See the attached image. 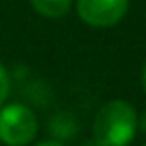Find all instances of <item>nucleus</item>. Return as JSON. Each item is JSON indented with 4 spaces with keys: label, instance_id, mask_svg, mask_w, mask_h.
<instances>
[{
    "label": "nucleus",
    "instance_id": "nucleus-1",
    "mask_svg": "<svg viewBox=\"0 0 146 146\" xmlns=\"http://www.w3.org/2000/svg\"><path fill=\"white\" fill-rule=\"evenodd\" d=\"M138 130V114L126 100L106 102L94 116L92 134L98 146H128Z\"/></svg>",
    "mask_w": 146,
    "mask_h": 146
},
{
    "label": "nucleus",
    "instance_id": "nucleus-8",
    "mask_svg": "<svg viewBox=\"0 0 146 146\" xmlns=\"http://www.w3.org/2000/svg\"><path fill=\"white\" fill-rule=\"evenodd\" d=\"M140 80H142V90H144V94H146V62H144V68H142V76H140Z\"/></svg>",
    "mask_w": 146,
    "mask_h": 146
},
{
    "label": "nucleus",
    "instance_id": "nucleus-4",
    "mask_svg": "<svg viewBox=\"0 0 146 146\" xmlns=\"http://www.w3.org/2000/svg\"><path fill=\"white\" fill-rule=\"evenodd\" d=\"M74 0H30L32 8L44 18H62L68 14Z\"/></svg>",
    "mask_w": 146,
    "mask_h": 146
},
{
    "label": "nucleus",
    "instance_id": "nucleus-6",
    "mask_svg": "<svg viewBox=\"0 0 146 146\" xmlns=\"http://www.w3.org/2000/svg\"><path fill=\"white\" fill-rule=\"evenodd\" d=\"M138 128L146 134V110H144V112L140 114V118H138Z\"/></svg>",
    "mask_w": 146,
    "mask_h": 146
},
{
    "label": "nucleus",
    "instance_id": "nucleus-5",
    "mask_svg": "<svg viewBox=\"0 0 146 146\" xmlns=\"http://www.w3.org/2000/svg\"><path fill=\"white\" fill-rule=\"evenodd\" d=\"M8 94H10V78H8V72L4 70V66L0 64V106H4Z\"/></svg>",
    "mask_w": 146,
    "mask_h": 146
},
{
    "label": "nucleus",
    "instance_id": "nucleus-2",
    "mask_svg": "<svg viewBox=\"0 0 146 146\" xmlns=\"http://www.w3.org/2000/svg\"><path fill=\"white\" fill-rule=\"evenodd\" d=\"M36 114L20 102L0 106V142L6 146H26L36 138Z\"/></svg>",
    "mask_w": 146,
    "mask_h": 146
},
{
    "label": "nucleus",
    "instance_id": "nucleus-3",
    "mask_svg": "<svg viewBox=\"0 0 146 146\" xmlns=\"http://www.w3.org/2000/svg\"><path fill=\"white\" fill-rule=\"evenodd\" d=\"M74 2L82 22L96 28H108L126 16L130 0H74Z\"/></svg>",
    "mask_w": 146,
    "mask_h": 146
},
{
    "label": "nucleus",
    "instance_id": "nucleus-7",
    "mask_svg": "<svg viewBox=\"0 0 146 146\" xmlns=\"http://www.w3.org/2000/svg\"><path fill=\"white\" fill-rule=\"evenodd\" d=\"M36 146H62V142H58V140H44V142H38Z\"/></svg>",
    "mask_w": 146,
    "mask_h": 146
},
{
    "label": "nucleus",
    "instance_id": "nucleus-9",
    "mask_svg": "<svg viewBox=\"0 0 146 146\" xmlns=\"http://www.w3.org/2000/svg\"><path fill=\"white\" fill-rule=\"evenodd\" d=\"M144 146H146V144H144Z\"/></svg>",
    "mask_w": 146,
    "mask_h": 146
}]
</instances>
